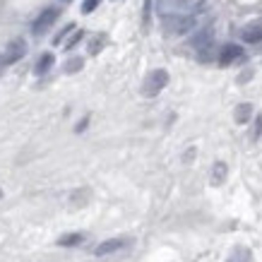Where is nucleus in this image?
Instances as JSON below:
<instances>
[{"label":"nucleus","mask_w":262,"mask_h":262,"mask_svg":"<svg viewBox=\"0 0 262 262\" xmlns=\"http://www.w3.org/2000/svg\"><path fill=\"white\" fill-rule=\"evenodd\" d=\"M195 17L192 15H176V12H171V15H164V27H166L168 34H185L190 32L192 27H195Z\"/></svg>","instance_id":"nucleus-1"},{"label":"nucleus","mask_w":262,"mask_h":262,"mask_svg":"<svg viewBox=\"0 0 262 262\" xmlns=\"http://www.w3.org/2000/svg\"><path fill=\"white\" fill-rule=\"evenodd\" d=\"M166 84H168V72L166 70H161V68L159 70H151L142 84V94L144 96H157Z\"/></svg>","instance_id":"nucleus-2"},{"label":"nucleus","mask_w":262,"mask_h":262,"mask_svg":"<svg viewBox=\"0 0 262 262\" xmlns=\"http://www.w3.org/2000/svg\"><path fill=\"white\" fill-rule=\"evenodd\" d=\"M24 53H27V43L22 39H12L5 46V53H3V65H15L17 60H22Z\"/></svg>","instance_id":"nucleus-3"},{"label":"nucleus","mask_w":262,"mask_h":262,"mask_svg":"<svg viewBox=\"0 0 262 262\" xmlns=\"http://www.w3.org/2000/svg\"><path fill=\"white\" fill-rule=\"evenodd\" d=\"M56 19H58V8H46L39 17H36V22H34L32 32L36 34V36H41V34H46L48 29H51V24L56 22Z\"/></svg>","instance_id":"nucleus-4"},{"label":"nucleus","mask_w":262,"mask_h":262,"mask_svg":"<svg viewBox=\"0 0 262 262\" xmlns=\"http://www.w3.org/2000/svg\"><path fill=\"white\" fill-rule=\"evenodd\" d=\"M241 58H243V48H241L238 43H226V46L219 51L216 60H219L222 68H229V65H233L236 60H241Z\"/></svg>","instance_id":"nucleus-5"},{"label":"nucleus","mask_w":262,"mask_h":262,"mask_svg":"<svg viewBox=\"0 0 262 262\" xmlns=\"http://www.w3.org/2000/svg\"><path fill=\"white\" fill-rule=\"evenodd\" d=\"M212 39H214V29H212V27H202V29H200V32L190 39V46L200 53L202 48H209V46H212Z\"/></svg>","instance_id":"nucleus-6"},{"label":"nucleus","mask_w":262,"mask_h":262,"mask_svg":"<svg viewBox=\"0 0 262 262\" xmlns=\"http://www.w3.org/2000/svg\"><path fill=\"white\" fill-rule=\"evenodd\" d=\"M120 248H125V241L123 238L103 241V243H99V246L94 248V255L96 257H103V255H111V253H116V250H120Z\"/></svg>","instance_id":"nucleus-7"},{"label":"nucleus","mask_w":262,"mask_h":262,"mask_svg":"<svg viewBox=\"0 0 262 262\" xmlns=\"http://www.w3.org/2000/svg\"><path fill=\"white\" fill-rule=\"evenodd\" d=\"M192 3H195V0H159V12L171 15V12L188 8V5H192Z\"/></svg>","instance_id":"nucleus-8"},{"label":"nucleus","mask_w":262,"mask_h":262,"mask_svg":"<svg viewBox=\"0 0 262 262\" xmlns=\"http://www.w3.org/2000/svg\"><path fill=\"white\" fill-rule=\"evenodd\" d=\"M233 118H236V123H238V125L248 123V120L253 118V106H250V103H241V106H236V111H233Z\"/></svg>","instance_id":"nucleus-9"},{"label":"nucleus","mask_w":262,"mask_h":262,"mask_svg":"<svg viewBox=\"0 0 262 262\" xmlns=\"http://www.w3.org/2000/svg\"><path fill=\"white\" fill-rule=\"evenodd\" d=\"M226 262H253V253L248 250V248L238 246V248H233L229 255V260Z\"/></svg>","instance_id":"nucleus-10"},{"label":"nucleus","mask_w":262,"mask_h":262,"mask_svg":"<svg viewBox=\"0 0 262 262\" xmlns=\"http://www.w3.org/2000/svg\"><path fill=\"white\" fill-rule=\"evenodd\" d=\"M53 63H56V58H53V53H43V56L39 58V63H36V68H34V72L36 75H46L51 68H53Z\"/></svg>","instance_id":"nucleus-11"},{"label":"nucleus","mask_w":262,"mask_h":262,"mask_svg":"<svg viewBox=\"0 0 262 262\" xmlns=\"http://www.w3.org/2000/svg\"><path fill=\"white\" fill-rule=\"evenodd\" d=\"M226 173H229L226 164H224V161H216L214 168H212V183H214V185H222V183L226 181Z\"/></svg>","instance_id":"nucleus-12"},{"label":"nucleus","mask_w":262,"mask_h":262,"mask_svg":"<svg viewBox=\"0 0 262 262\" xmlns=\"http://www.w3.org/2000/svg\"><path fill=\"white\" fill-rule=\"evenodd\" d=\"M243 41H248V43L262 41V27H246L243 29Z\"/></svg>","instance_id":"nucleus-13"},{"label":"nucleus","mask_w":262,"mask_h":262,"mask_svg":"<svg viewBox=\"0 0 262 262\" xmlns=\"http://www.w3.org/2000/svg\"><path fill=\"white\" fill-rule=\"evenodd\" d=\"M82 241H84V236H82V233H70V236H63V238L58 241V246L72 248V246H80Z\"/></svg>","instance_id":"nucleus-14"},{"label":"nucleus","mask_w":262,"mask_h":262,"mask_svg":"<svg viewBox=\"0 0 262 262\" xmlns=\"http://www.w3.org/2000/svg\"><path fill=\"white\" fill-rule=\"evenodd\" d=\"M82 65H84V60L82 58H72V60H68V65H65V72H80L82 70Z\"/></svg>","instance_id":"nucleus-15"},{"label":"nucleus","mask_w":262,"mask_h":262,"mask_svg":"<svg viewBox=\"0 0 262 262\" xmlns=\"http://www.w3.org/2000/svg\"><path fill=\"white\" fill-rule=\"evenodd\" d=\"M101 46H103V36H96V39H92V43H89V53H92V56H96V53L101 51Z\"/></svg>","instance_id":"nucleus-16"},{"label":"nucleus","mask_w":262,"mask_h":262,"mask_svg":"<svg viewBox=\"0 0 262 262\" xmlns=\"http://www.w3.org/2000/svg\"><path fill=\"white\" fill-rule=\"evenodd\" d=\"M99 3H101V0H84V3H82V12H84V15L94 12V10L99 8Z\"/></svg>","instance_id":"nucleus-17"},{"label":"nucleus","mask_w":262,"mask_h":262,"mask_svg":"<svg viewBox=\"0 0 262 262\" xmlns=\"http://www.w3.org/2000/svg\"><path fill=\"white\" fill-rule=\"evenodd\" d=\"M82 39H84V32H75V34H72V39L68 41V43H65V48L70 51V48H75V46H77V43H80Z\"/></svg>","instance_id":"nucleus-18"},{"label":"nucleus","mask_w":262,"mask_h":262,"mask_svg":"<svg viewBox=\"0 0 262 262\" xmlns=\"http://www.w3.org/2000/svg\"><path fill=\"white\" fill-rule=\"evenodd\" d=\"M149 15H151V0H144V12H142V24L149 27Z\"/></svg>","instance_id":"nucleus-19"},{"label":"nucleus","mask_w":262,"mask_h":262,"mask_svg":"<svg viewBox=\"0 0 262 262\" xmlns=\"http://www.w3.org/2000/svg\"><path fill=\"white\" fill-rule=\"evenodd\" d=\"M72 29H75V27H72V24H68V27H65L63 32H60V34H58V36H56V39H53V43H56V46H58V43H60V41H63L65 36H68V34L72 32Z\"/></svg>","instance_id":"nucleus-20"},{"label":"nucleus","mask_w":262,"mask_h":262,"mask_svg":"<svg viewBox=\"0 0 262 262\" xmlns=\"http://www.w3.org/2000/svg\"><path fill=\"white\" fill-rule=\"evenodd\" d=\"M253 137L257 140V137H262V116H257L255 118V130H253Z\"/></svg>","instance_id":"nucleus-21"},{"label":"nucleus","mask_w":262,"mask_h":262,"mask_svg":"<svg viewBox=\"0 0 262 262\" xmlns=\"http://www.w3.org/2000/svg\"><path fill=\"white\" fill-rule=\"evenodd\" d=\"M87 123H89V120H87V118H84V120H82V123H80V125L75 127V130H77V133H82V130H84V127H87Z\"/></svg>","instance_id":"nucleus-22"},{"label":"nucleus","mask_w":262,"mask_h":262,"mask_svg":"<svg viewBox=\"0 0 262 262\" xmlns=\"http://www.w3.org/2000/svg\"><path fill=\"white\" fill-rule=\"evenodd\" d=\"M192 157H195V149H188V154H185V161H190Z\"/></svg>","instance_id":"nucleus-23"},{"label":"nucleus","mask_w":262,"mask_h":262,"mask_svg":"<svg viewBox=\"0 0 262 262\" xmlns=\"http://www.w3.org/2000/svg\"><path fill=\"white\" fill-rule=\"evenodd\" d=\"M0 68H3V58H0Z\"/></svg>","instance_id":"nucleus-24"},{"label":"nucleus","mask_w":262,"mask_h":262,"mask_svg":"<svg viewBox=\"0 0 262 262\" xmlns=\"http://www.w3.org/2000/svg\"><path fill=\"white\" fill-rule=\"evenodd\" d=\"M65 3H68V0H65Z\"/></svg>","instance_id":"nucleus-25"}]
</instances>
